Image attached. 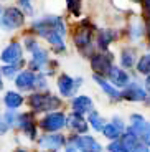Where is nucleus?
<instances>
[{"label": "nucleus", "mask_w": 150, "mask_h": 152, "mask_svg": "<svg viewBox=\"0 0 150 152\" xmlns=\"http://www.w3.org/2000/svg\"><path fill=\"white\" fill-rule=\"evenodd\" d=\"M31 31L38 37L45 38L48 33L51 31H58L61 37L66 35V23L61 17L56 15H43L40 18H36L33 23H31Z\"/></svg>", "instance_id": "1"}, {"label": "nucleus", "mask_w": 150, "mask_h": 152, "mask_svg": "<svg viewBox=\"0 0 150 152\" xmlns=\"http://www.w3.org/2000/svg\"><path fill=\"white\" fill-rule=\"evenodd\" d=\"M28 106L35 113H50L60 109L63 106V101L48 91H35L33 94L28 96Z\"/></svg>", "instance_id": "2"}, {"label": "nucleus", "mask_w": 150, "mask_h": 152, "mask_svg": "<svg viewBox=\"0 0 150 152\" xmlns=\"http://www.w3.org/2000/svg\"><path fill=\"white\" fill-rule=\"evenodd\" d=\"M92 30L94 27L91 25L89 20H83L76 27V31H74V45L78 46L79 51H83L84 56H91L94 53V48H92Z\"/></svg>", "instance_id": "3"}, {"label": "nucleus", "mask_w": 150, "mask_h": 152, "mask_svg": "<svg viewBox=\"0 0 150 152\" xmlns=\"http://www.w3.org/2000/svg\"><path fill=\"white\" fill-rule=\"evenodd\" d=\"M0 13V25L5 30H17L25 25V13L18 7H7Z\"/></svg>", "instance_id": "4"}, {"label": "nucleus", "mask_w": 150, "mask_h": 152, "mask_svg": "<svg viewBox=\"0 0 150 152\" xmlns=\"http://www.w3.org/2000/svg\"><path fill=\"white\" fill-rule=\"evenodd\" d=\"M45 132H56L66 127V114L60 113V111H50L40 122H36Z\"/></svg>", "instance_id": "5"}, {"label": "nucleus", "mask_w": 150, "mask_h": 152, "mask_svg": "<svg viewBox=\"0 0 150 152\" xmlns=\"http://www.w3.org/2000/svg\"><path fill=\"white\" fill-rule=\"evenodd\" d=\"M114 65V56L112 53H109L107 50L99 51V53H92L91 55V68L96 75L101 76H107L111 66Z\"/></svg>", "instance_id": "6"}, {"label": "nucleus", "mask_w": 150, "mask_h": 152, "mask_svg": "<svg viewBox=\"0 0 150 152\" xmlns=\"http://www.w3.org/2000/svg\"><path fill=\"white\" fill-rule=\"evenodd\" d=\"M129 129L137 134L139 141L150 147V121H147L142 114H132Z\"/></svg>", "instance_id": "7"}, {"label": "nucleus", "mask_w": 150, "mask_h": 152, "mask_svg": "<svg viewBox=\"0 0 150 152\" xmlns=\"http://www.w3.org/2000/svg\"><path fill=\"white\" fill-rule=\"evenodd\" d=\"M66 141L71 142L79 152H102V145L94 137L86 136V134H74Z\"/></svg>", "instance_id": "8"}, {"label": "nucleus", "mask_w": 150, "mask_h": 152, "mask_svg": "<svg viewBox=\"0 0 150 152\" xmlns=\"http://www.w3.org/2000/svg\"><path fill=\"white\" fill-rule=\"evenodd\" d=\"M147 98H149V91L134 81H130L120 91V99L132 101V103H143V101H147Z\"/></svg>", "instance_id": "9"}, {"label": "nucleus", "mask_w": 150, "mask_h": 152, "mask_svg": "<svg viewBox=\"0 0 150 152\" xmlns=\"http://www.w3.org/2000/svg\"><path fill=\"white\" fill-rule=\"evenodd\" d=\"M66 144V137L63 134L56 132H50V134H45L38 139V145L42 149H48V151H58V149L64 147Z\"/></svg>", "instance_id": "10"}, {"label": "nucleus", "mask_w": 150, "mask_h": 152, "mask_svg": "<svg viewBox=\"0 0 150 152\" xmlns=\"http://www.w3.org/2000/svg\"><path fill=\"white\" fill-rule=\"evenodd\" d=\"M106 78H107V80L111 81V84H114L117 89H122L124 86H127V84L130 83V76H129L127 71H125V68L116 66V65L111 66V69H109V73H107Z\"/></svg>", "instance_id": "11"}, {"label": "nucleus", "mask_w": 150, "mask_h": 152, "mask_svg": "<svg viewBox=\"0 0 150 152\" xmlns=\"http://www.w3.org/2000/svg\"><path fill=\"white\" fill-rule=\"evenodd\" d=\"M17 129H22L30 139H36V129L38 124L35 121V116L31 113H23L18 114V122H17Z\"/></svg>", "instance_id": "12"}, {"label": "nucleus", "mask_w": 150, "mask_h": 152, "mask_svg": "<svg viewBox=\"0 0 150 152\" xmlns=\"http://www.w3.org/2000/svg\"><path fill=\"white\" fill-rule=\"evenodd\" d=\"M35 78H36V73L31 71L30 68L20 69L15 76V86L18 88L20 91H33Z\"/></svg>", "instance_id": "13"}, {"label": "nucleus", "mask_w": 150, "mask_h": 152, "mask_svg": "<svg viewBox=\"0 0 150 152\" xmlns=\"http://www.w3.org/2000/svg\"><path fill=\"white\" fill-rule=\"evenodd\" d=\"M66 126L76 134H86L89 129V124H87L84 114L74 113V111L69 116H66Z\"/></svg>", "instance_id": "14"}, {"label": "nucleus", "mask_w": 150, "mask_h": 152, "mask_svg": "<svg viewBox=\"0 0 150 152\" xmlns=\"http://www.w3.org/2000/svg\"><path fill=\"white\" fill-rule=\"evenodd\" d=\"M23 58V48L18 42H12L2 50L0 53V60L4 63H13V61H18Z\"/></svg>", "instance_id": "15"}, {"label": "nucleus", "mask_w": 150, "mask_h": 152, "mask_svg": "<svg viewBox=\"0 0 150 152\" xmlns=\"http://www.w3.org/2000/svg\"><path fill=\"white\" fill-rule=\"evenodd\" d=\"M58 91H60V94L64 96V98H73L74 93L78 91L74 78L66 75V73H63V75L58 78Z\"/></svg>", "instance_id": "16"}, {"label": "nucleus", "mask_w": 150, "mask_h": 152, "mask_svg": "<svg viewBox=\"0 0 150 152\" xmlns=\"http://www.w3.org/2000/svg\"><path fill=\"white\" fill-rule=\"evenodd\" d=\"M92 80L96 81V83L101 86V89L106 93V94L109 96L111 99H120V91L117 89L114 84H111V81L106 80V76H101V75H96V73H92Z\"/></svg>", "instance_id": "17"}, {"label": "nucleus", "mask_w": 150, "mask_h": 152, "mask_svg": "<svg viewBox=\"0 0 150 152\" xmlns=\"http://www.w3.org/2000/svg\"><path fill=\"white\" fill-rule=\"evenodd\" d=\"M71 107L74 113L79 114H87L91 109H94V104H92V99L89 96H84V94H79L74 96L71 101Z\"/></svg>", "instance_id": "18"}, {"label": "nucleus", "mask_w": 150, "mask_h": 152, "mask_svg": "<svg viewBox=\"0 0 150 152\" xmlns=\"http://www.w3.org/2000/svg\"><path fill=\"white\" fill-rule=\"evenodd\" d=\"M116 31L114 30H111V28H104V30H101L99 31V35H98V38H96V42H98V48L99 50H107L109 48V45L116 40Z\"/></svg>", "instance_id": "19"}, {"label": "nucleus", "mask_w": 150, "mask_h": 152, "mask_svg": "<svg viewBox=\"0 0 150 152\" xmlns=\"http://www.w3.org/2000/svg\"><path fill=\"white\" fill-rule=\"evenodd\" d=\"M23 103H25V99H23V96L20 94L18 91H8L7 94H5L4 98V104L7 109H18V107L23 106Z\"/></svg>", "instance_id": "20"}, {"label": "nucleus", "mask_w": 150, "mask_h": 152, "mask_svg": "<svg viewBox=\"0 0 150 152\" xmlns=\"http://www.w3.org/2000/svg\"><path fill=\"white\" fill-rule=\"evenodd\" d=\"M137 63V51L134 48H124L120 51V66L122 68H134Z\"/></svg>", "instance_id": "21"}, {"label": "nucleus", "mask_w": 150, "mask_h": 152, "mask_svg": "<svg viewBox=\"0 0 150 152\" xmlns=\"http://www.w3.org/2000/svg\"><path fill=\"white\" fill-rule=\"evenodd\" d=\"M23 65H25L23 58L18 61H13V63H5V65L0 68V73H2V76H7V78H15L17 73L23 68Z\"/></svg>", "instance_id": "22"}, {"label": "nucleus", "mask_w": 150, "mask_h": 152, "mask_svg": "<svg viewBox=\"0 0 150 152\" xmlns=\"http://www.w3.org/2000/svg\"><path fill=\"white\" fill-rule=\"evenodd\" d=\"M86 121L92 126L94 131H99V132L102 131V127H104V124H106V119L102 118L96 109H91L89 113H87V119H86Z\"/></svg>", "instance_id": "23"}, {"label": "nucleus", "mask_w": 150, "mask_h": 152, "mask_svg": "<svg viewBox=\"0 0 150 152\" xmlns=\"http://www.w3.org/2000/svg\"><path fill=\"white\" fill-rule=\"evenodd\" d=\"M101 132L104 134L107 139H111V141H112V139H117V137H120V134L124 132V129H122V127H119L116 122L111 121V122H106Z\"/></svg>", "instance_id": "24"}, {"label": "nucleus", "mask_w": 150, "mask_h": 152, "mask_svg": "<svg viewBox=\"0 0 150 152\" xmlns=\"http://www.w3.org/2000/svg\"><path fill=\"white\" fill-rule=\"evenodd\" d=\"M135 66H137V71H139L140 75H145V76L149 75L150 73V53L142 55V56L137 60Z\"/></svg>", "instance_id": "25"}, {"label": "nucleus", "mask_w": 150, "mask_h": 152, "mask_svg": "<svg viewBox=\"0 0 150 152\" xmlns=\"http://www.w3.org/2000/svg\"><path fill=\"white\" fill-rule=\"evenodd\" d=\"M2 119L5 121V124L8 126V129H17V122H18V113H15V109H8L7 113L2 116Z\"/></svg>", "instance_id": "26"}, {"label": "nucleus", "mask_w": 150, "mask_h": 152, "mask_svg": "<svg viewBox=\"0 0 150 152\" xmlns=\"http://www.w3.org/2000/svg\"><path fill=\"white\" fill-rule=\"evenodd\" d=\"M33 91H48V83H46V78L43 73H36Z\"/></svg>", "instance_id": "27"}, {"label": "nucleus", "mask_w": 150, "mask_h": 152, "mask_svg": "<svg viewBox=\"0 0 150 152\" xmlns=\"http://www.w3.org/2000/svg\"><path fill=\"white\" fill-rule=\"evenodd\" d=\"M107 151L109 152H129V149L125 147L124 142L117 137V139H112V141H111V144L107 145Z\"/></svg>", "instance_id": "28"}, {"label": "nucleus", "mask_w": 150, "mask_h": 152, "mask_svg": "<svg viewBox=\"0 0 150 152\" xmlns=\"http://www.w3.org/2000/svg\"><path fill=\"white\" fill-rule=\"evenodd\" d=\"M66 5H68V10L74 17L81 15V0H66Z\"/></svg>", "instance_id": "29"}, {"label": "nucleus", "mask_w": 150, "mask_h": 152, "mask_svg": "<svg viewBox=\"0 0 150 152\" xmlns=\"http://www.w3.org/2000/svg\"><path fill=\"white\" fill-rule=\"evenodd\" d=\"M18 8L20 10L23 12V13H25V15H33V5H31V2L30 0H18Z\"/></svg>", "instance_id": "30"}, {"label": "nucleus", "mask_w": 150, "mask_h": 152, "mask_svg": "<svg viewBox=\"0 0 150 152\" xmlns=\"http://www.w3.org/2000/svg\"><path fill=\"white\" fill-rule=\"evenodd\" d=\"M23 42H25V43H23V46H25V50H26V51H31V50H33L35 46L38 45V42L35 40L33 37H26L25 40H23Z\"/></svg>", "instance_id": "31"}, {"label": "nucleus", "mask_w": 150, "mask_h": 152, "mask_svg": "<svg viewBox=\"0 0 150 152\" xmlns=\"http://www.w3.org/2000/svg\"><path fill=\"white\" fill-rule=\"evenodd\" d=\"M129 152H150V147L147 144H143V142H137Z\"/></svg>", "instance_id": "32"}, {"label": "nucleus", "mask_w": 150, "mask_h": 152, "mask_svg": "<svg viewBox=\"0 0 150 152\" xmlns=\"http://www.w3.org/2000/svg\"><path fill=\"white\" fill-rule=\"evenodd\" d=\"M143 13H145V18H150V0H143Z\"/></svg>", "instance_id": "33"}, {"label": "nucleus", "mask_w": 150, "mask_h": 152, "mask_svg": "<svg viewBox=\"0 0 150 152\" xmlns=\"http://www.w3.org/2000/svg\"><path fill=\"white\" fill-rule=\"evenodd\" d=\"M7 131H8V126L5 124V121L2 119V116H0V136H2V134H5Z\"/></svg>", "instance_id": "34"}, {"label": "nucleus", "mask_w": 150, "mask_h": 152, "mask_svg": "<svg viewBox=\"0 0 150 152\" xmlns=\"http://www.w3.org/2000/svg\"><path fill=\"white\" fill-rule=\"evenodd\" d=\"M145 86H147V89H150V73L147 75V78H145Z\"/></svg>", "instance_id": "35"}, {"label": "nucleus", "mask_w": 150, "mask_h": 152, "mask_svg": "<svg viewBox=\"0 0 150 152\" xmlns=\"http://www.w3.org/2000/svg\"><path fill=\"white\" fill-rule=\"evenodd\" d=\"M4 88V83H2V73H0V89Z\"/></svg>", "instance_id": "36"}, {"label": "nucleus", "mask_w": 150, "mask_h": 152, "mask_svg": "<svg viewBox=\"0 0 150 152\" xmlns=\"http://www.w3.org/2000/svg\"><path fill=\"white\" fill-rule=\"evenodd\" d=\"M132 2H134V4H142L143 0H132Z\"/></svg>", "instance_id": "37"}, {"label": "nucleus", "mask_w": 150, "mask_h": 152, "mask_svg": "<svg viewBox=\"0 0 150 152\" xmlns=\"http://www.w3.org/2000/svg\"><path fill=\"white\" fill-rule=\"evenodd\" d=\"M147 104H150V94H149V98H147V101H145Z\"/></svg>", "instance_id": "38"}, {"label": "nucleus", "mask_w": 150, "mask_h": 152, "mask_svg": "<svg viewBox=\"0 0 150 152\" xmlns=\"http://www.w3.org/2000/svg\"><path fill=\"white\" fill-rule=\"evenodd\" d=\"M17 152H26V151H23V149H18V151H17Z\"/></svg>", "instance_id": "39"}, {"label": "nucleus", "mask_w": 150, "mask_h": 152, "mask_svg": "<svg viewBox=\"0 0 150 152\" xmlns=\"http://www.w3.org/2000/svg\"><path fill=\"white\" fill-rule=\"evenodd\" d=\"M0 12H2V7H0Z\"/></svg>", "instance_id": "40"}]
</instances>
